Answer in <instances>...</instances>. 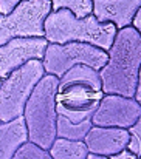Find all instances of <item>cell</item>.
Returning a JSON list of instances; mask_svg holds the SVG:
<instances>
[{
    "label": "cell",
    "mask_w": 141,
    "mask_h": 159,
    "mask_svg": "<svg viewBox=\"0 0 141 159\" xmlns=\"http://www.w3.org/2000/svg\"><path fill=\"white\" fill-rule=\"evenodd\" d=\"M132 26L138 31L141 34V6L140 9L137 11V14H135V17H134V20H132Z\"/></svg>",
    "instance_id": "cell-21"
},
{
    "label": "cell",
    "mask_w": 141,
    "mask_h": 159,
    "mask_svg": "<svg viewBox=\"0 0 141 159\" xmlns=\"http://www.w3.org/2000/svg\"><path fill=\"white\" fill-rule=\"evenodd\" d=\"M109 159H137V156H135L134 153H130L129 150H123L121 153L113 155V156H110Z\"/></svg>",
    "instance_id": "cell-19"
},
{
    "label": "cell",
    "mask_w": 141,
    "mask_h": 159,
    "mask_svg": "<svg viewBox=\"0 0 141 159\" xmlns=\"http://www.w3.org/2000/svg\"><path fill=\"white\" fill-rule=\"evenodd\" d=\"M134 99L138 102V105L141 107V66H140V73H138V82H137V88H135V96Z\"/></svg>",
    "instance_id": "cell-20"
},
{
    "label": "cell",
    "mask_w": 141,
    "mask_h": 159,
    "mask_svg": "<svg viewBox=\"0 0 141 159\" xmlns=\"http://www.w3.org/2000/svg\"><path fill=\"white\" fill-rule=\"evenodd\" d=\"M92 14L99 22H110L116 30L132 25L141 0H92Z\"/></svg>",
    "instance_id": "cell-11"
},
{
    "label": "cell",
    "mask_w": 141,
    "mask_h": 159,
    "mask_svg": "<svg viewBox=\"0 0 141 159\" xmlns=\"http://www.w3.org/2000/svg\"><path fill=\"white\" fill-rule=\"evenodd\" d=\"M116 31V26L110 22H99L93 14L79 19L70 9L50 12L44 22V37L48 43L82 42L104 51L113 43Z\"/></svg>",
    "instance_id": "cell-3"
},
{
    "label": "cell",
    "mask_w": 141,
    "mask_h": 159,
    "mask_svg": "<svg viewBox=\"0 0 141 159\" xmlns=\"http://www.w3.org/2000/svg\"><path fill=\"white\" fill-rule=\"evenodd\" d=\"M127 131H129L130 139H129V144H127L126 150H129L137 158H140L141 156V116L132 127L127 128Z\"/></svg>",
    "instance_id": "cell-17"
},
{
    "label": "cell",
    "mask_w": 141,
    "mask_h": 159,
    "mask_svg": "<svg viewBox=\"0 0 141 159\" xmlns=\"http://www.w3.org/2000/svg\"><path fill=\"white\" fill-rule=\"evenodd\" d=\"M107 51L82 42L48 43L42 65L47 74L61 77L75 65H87L99 71L107 62Z\"/></svg>",
    "instance_id": "cell-6"
},
{
    "label": "cell",
    "mask_w": 141,
    "mask_h": 159,
    "mask_svg": "<svg viewBox=\"0 0 141 159\" xmlns=\"http://www.w3.org/2000/svg\"><path fill=\"white\" fill-rule=\"evenodd\" d=\"M42 60H28L14 70L0 84V122H8L23 114L25 104L36 84L44 77Z\"/></svg>",
    "instance_id": "cell-5"
},
{
    "label": "cell",
    "mask_w": 141,
    "mask_h": 159,
    "mask_svg": "<svg viewBox=\"0 0 141 159\" xmlns=\"http://www.w3.org/2000/svg\"><path fill=\"white\" fill-rule=\"evenodd\" d=\"M12 159H53V158H51L48 150L33 144V142H30V141H27L17 148V152L14 153Z\"/></svg>",
    "instance_id": "cell-16"
},
{
    "label": "cell",
    "mask_w": 141,
    "mask_h": 159,
    "mask_svg": "<svg viewBox=\"0 0 141 159\" xmlns=\"http://www.w3.org/2000/svg\"><path fill=\"white\" fill-rule=\"evenodd\" d=\"M50 0H22L9 14H0V45L14 37H44Z\"/></svg>",
    "instance_id": "cell-7"
},
{
    "label": "cell",
    "mask_w": 141,
    "mask_h": 159,
    "mask_svg": "<svg viewBox=\"0 0 141 159\" xmlns=\"http://www.w3.org/2000/svg\"><path fill=\"white\" fill-rule=\"evenodd\" d=\"M92 120H85L82 124H75L57 114L56 119V138L68 139V141H82L87 131L92 128Z\"/></svg>",
    "instance_id": "cell-14"
},
{
    "label": "cell",
    "mask_w": 141,
    "mask_h": 159,
    "mask_svg": "<svg viewBox=\"0 0 141 159\" xmlns=\"http://www.w3.org/2000/svg\"><path fill=\"white\" fill-rule=\"evenodd\" d=\"M85 159H109L107 156H99V155H93V153H89Z\"/></svg>",
    "instance_id": "cell-22"
},
{
    "label": "cell",
    "mask_w": 141,
    "mask_h": 159,
    "mask_svg": "<svg viewBox=\"0 0 141 159\" xmlns=\"http://www.w3.org/2000/svg\"><path fill=\"white\" fill-rule=\"evenodd\" d=\"M107 56L99 70L104 94L134 98L141 66V34L132 25L118 30Z\"/></svg>",
    "instance_id": "cell-1"
},
{
    "label": "cell",
    "mask_w": 141,
    "mask_h": 159,
    "mask_svg": "<svg viewBox=\"0 0 141 159\" xmlns=\"http://www.w3.org/2000/svg\"><path fill=\"white\" fill-rule=\"evenodd\" d=\"M53 159H85L89 150L82 141H68L56 138L48 148Z\"/></svg>",
    "instance_id": "cell-13"
},
{
    "label": "cell",
    "mask_w": 141,
    "mask_h": 159,
    "mask_svg": "<svg viewBox=\"0 0 141 159\" xmlns=\"http://www.w3.org/2000/svg\"><path fill=\"white\" fill-rule=\"evenodd\" d=\"M47 45L45 37H14L0 45V79L28 60H42Z\"/></svg>",
    "instance_id": "cell-9"
},
{
    "label": "cell",
    "mask_w": 141,
    "mask_h": 159,
    "mask_svg": "<svg viewBox=\"0 0 141 159\" xmlns=\"http://www.w3.org/2000/svg\"><path fill=\"white\" fill-rule=\"evenodd\" d=\"M137 159H141V156H140V158H137Z\"/></svg>",
    "instance_id": "cell-23"
},
{
    "label": "cell",
    "mask_w": 141,
    "mask_h": 159,
    "mask_svg": "<svg viewBox=\"0 0 141 159\" xmlns=\"http://www.w3.org/2000/svg\"><path fill=\"white\" fill-rule=\"evenodd\" d=\"M51 2V12L59 9H70L76 17L82 19L92 14V0H50Z\"/></svg>",
    "instance_id": "cell-15"
},
{
    "label": "cell",
    "mask_w": 141,
    "mask_h": 159,
    "mask_svg": "<svg viewBox=\"0 0 141 159\" xmlns=\"http://www.w3.org/2000/svg\"><path fill=\"white\" fill-rule=\"evenodd\" d=\"M129 139L130 136L127 128L92 125V128L87 131L85 138L82 139V142L85 144L89 153L110 158L126 150Z\"/></svg>",
    "instance_id": "cell-10"
},
{
    "label": "cell",
    "mask_w": 141,
    "mask_h": 159,
    "mask_svg": "<svg viewBox=\"0 0 141 159\" xmlns=\"http://www.w3.org/2000/svg\"><path fill=\"white\" fill-rule=\"evenodd\" d=\"M59 77L44 74L31 91L25 110L23 119L28 131V141L48 150L56 139V90Z\"/></svg>",
    "instance_id": "cell-4"
},
{
    "label": "cell",
    "mask_w": 141,
    "mask_h": 159,
    "mask_svg": "<svg viewBox=\"0 0 141 159\" xmlns=\"http://www.w3.org/2000/svg\"><path fill=\"white\" fill-rule=\"evenodd\" d=\"M22 0H0V14H9Z\"/></svg>",
    "instance_id": "cell-18"
},
{
    "label": "cell",
    "mask_w": 141,
    "mask_h": 159,
    "mask_svg": "<svg viewBox=\"0 0 141 159\" xmlns=\"http://www.w3.org/2000/svg\"><path fill=\"white\" fill-rule=\"evenodd\" d=\"M141 116V107L134 98L119 94H104L92 116V124L98 127L129 128Z\"/></svg>",
    "instance_id": "cell-8"
},
{
    "label": "cell",
    "mask_w": 141,
    "mask_h": 159,
    "mask_svg": "<svg viewBox=\"0 0 141 159\" xmlns=\"http://www.w3.org/2000/svg\"><path fill=\"white\" fill-rule=\"evenodd\" d=\"M0 84H2V79H0Z\"/></svg>",
    "instance_id": "cell-24"
},
{
    "label": "cell",
    "mask_w": 141,
    "mask_h": 159,
    "mask_svg": "<svg viewBox=\"0 0 141 159\" xmlns=\"http://www.w3.org/2000/svg\"><path fill=\"white\" fill-rule=\"evenodd\" d=\"M28 141L23 116L0 122V159H12L17 148Z\"/></svg>",
    "instance_id": "cell-12"
},
{
    "label": "cell",
    "mask_w": 141,
    "mask_h": 159,
    "mask_svg": "<svg viewBox=\"0 0 141 159\" xmlns=\"http://www.w3.org/2000/svg\"><path fill=\"white\" fill-rule=\"evenodd\" d=\"M102 96L99 71L87 65H75L59 77L56 113L75 124L92 120Z\"/></svg>",
    "instance_id": "cell-2"
}]
</instances>
